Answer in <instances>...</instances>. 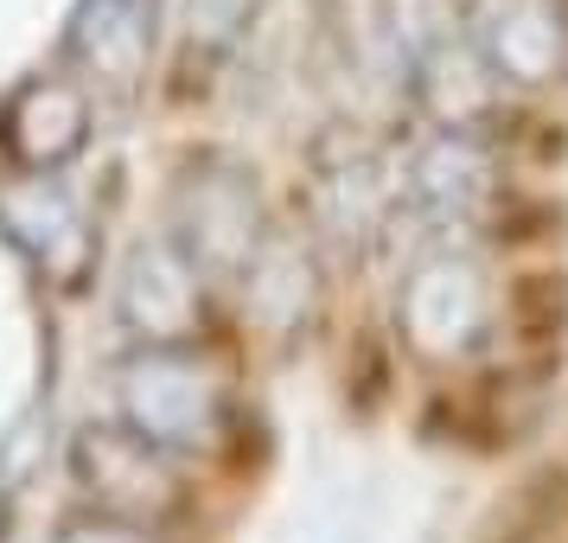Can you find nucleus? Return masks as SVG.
Listing matches in <instances>:
<instances>
[{"label": "nucleus", "mask_w": 568, "mask_h": 543, "mask_svg": "<svg viewBox=\"0 0 568 543\" xmlns=\"http://www.w3.org/2000/svg\"><path fill=\"white\" fill-rule=\"evenodd\" d=\"M0 231L52 288H83L97 262V218L58 173H13L0 185Z\"/></svg>", "instance_id": "nucleus-6"}, {"label": "nucleus", "mask_w": 568, "mask_h": 543, "mask_svg": "<svg viewBox=\"0 0 568 543\" xmlns=\"http://www.w3.org/2000/svg\"><path fill=\"white\" fill-rule=\"evenodd\" d=\"M71 480L97 512L141 517V524H173L192 505L180 473V454L129 429L122 415L109 422H83L71 435Z\"/></svg>", "instance_id": "nucleus-4"}, {"label": "nucleus", "mask_w": 568, "mask_h": 543, "mask_svg": "<svg viewBox=\"0 0 568 543\" xmlns=\"http://www.w3.org/2000/svg\"><path fill=\"white\" fill-rule=\"evenodd\" d=\"M7 531H13V492L0 486V543H7Z\"/></svg>", "instance_id": "nucleus-16"}, {"label": "nucleus", "mask_w": 568, "mask_h": 543, "mask_svg": "<svg viewBox=\"0 0 568 543\" xmlns=\"http://www.w3.org/2000/svg\"><path fill=\"white\" fill-rule=\"evenodd\" d=\"M256 27V0H185V39L199 58H231Z\"/></svg>", "instance_id": "nucleus-14"}, {"label": "nucleus", "mask_w": 568, "mask_h": 543, "mask_svg": "<svg viewBox=\"0 0 568 543\" xmlns=\"http://www.w3.org/2000/svg\"><path fill=\"white\" fill-rule=\"evenodd\" d=\"M466 39L517 97H549L556 83H568L562 0H466Z\"/></svg>", "instance_id": "nucleus-7"}, {"label": "nucleus", "mask_w": 568, "mask_h": 543, "mask_svg": "<svg viewBox=\"0 0 568 543\" xmlns=\"http://www.w3.org/2000/svg\"><path fill=\"white\" fill-rule=\"evenodd\" d=\"M97 97L78 71H39L0 103V154L13 173H64L90 148Z\"/></svg>", "instance_id": "nucleus-9"}, {"label": "nucleus", "mask_w": 568, "mask_h": 543, "mask_svg": "<svg viewBox=\"0 0 568 543\" xmlns=\"http://www.w3.org/2000/svg\"><path fill=\"white\" fill-rule=\"evenodd\" d=\"M491 313H498V301H491L486 262L454 243L422 250L396 282V339L422 364H460L486 352Z\"/></svg>", "instance_id": "nucleus-3"}, {"label": "nucleus", "mask_w": 568, "mask_h": 543, "mask_svg": "<svg viewBox=\"0 0 568 543\" xmlns=\"http://www.w3.org/2000/svg\"><path fill=\"white\" fill-rule=\"evenodd\" d=\"M415 103L435 129H473V134H491L498 122V103H505V83L491 78V64L479 58V46L460 32H447L440 46H428L422 58L403 64Z\"/></svg>", "instance_id": "nucleus-13"}, {"label": "nucleus", "mask_w": 568, "mask_h": 543, "mask_svg": "<svg viewBox=\"0 0 568 543\" xmlns=\"http://www.w3.org/2000/svg\"><path fill=\"white\" fill-rule=\"evenodd\" d=\"M160 0H78L64 27V64L90 83V97L134 103L154 71Z\"/></svg>", "instance_id": "nucleus-10"}, {"label": "nucleus", "mask_w": 568, "mask_h": 543, "mask_svg": "<svg viewBox=\"0 0 568 543\" xmlns=\"http://www.w3.org/2000/svg\"><path fill=\"white\" fill-rule=\"evenodd\" d=\"M115 415L173 454H211L231 422V390L199 345H134L109 371Z\"/></svg>", "instance_id": "nucleus-2"}, {"label": "nucleus", "mask_w": 568, "mask_h": 543, "mask_svg": "<svg viewBox=\"0 0 568 543\" xmlns=\"http://www.w3.org/2000/svg\"><path fill=\"white\" fill-rule=\"evenodd\" d=\"M491 205H498V154H491V134L435 129L409 154V167H403V211H415L440 237L479 224Z\"/></svg>", "instance_id": "nucleus-8"}, {"label": "nucleus", "mask_w": 568, "mask_h": 543, "mask_svg": "<svg viewBox=\"0 0 568 543\" xmlns=\"http://www.w3.org/2000/svg\"><path fill=\"white\" fill-rule=\"evenodd\" d=\"M115 320L134 345H199L211 326V275L185 257L173 231L141 237L115 275Z\"/></svg>", "instance_id": "nucleus-5"}, {"label": "nucleus", "mask_w": 568, "mask_h": 543, "mask_svg": "<svg viewBox=\"0 0 568 543\" xmlns=\"http://www.w3.org/2000/svg\"><path fill=\"white\" fill-rule=\"evenodd\" d=\"M166 231L211 282H236L275 231L256 167L224 148L185 154L166 180Z\"/></svg>", "instance_id": "nucleus-1"}, {"label": "nucleus", "mask_w": 568, "mask_h": 543, "mask_svg": "<svg viewBox=\"0 0 568 543\" xmlns=\"http://www.w3.org/2000/svg\"><path fill=\"white\" fill-rule=\"evenodd\" d=\"M236 294H243V320L262 345L287 352L294 339L313 326L320 313V294H326V269H320V250L301 243L287 231H268V243L256 250V262L236 275Z\"/></svg>", "instance_id": "nucleus-12"}, {"label": "nucleus", "mask_w": 568, "mask_h": 543, "mask_svg": "<svg viewBox=\"0 0 568 543\" xmlns=\"http://www.w3.org/2000/svg\"><path fill=\"white\" fill-rule=\"evenodd\" d=\"M52 543H160V524H141V517H115V512L83 505V512L58 517Z\"/></svg>", "instance_id": "nucleus-15"}, {"label": "nucleus", "mask_w": 568, "mask_h": 543, "mask_svg": "<svg viewBox=\"0 0 568 543\" xmlns=\"http://www.w3.org/2000/svg\"><path fill=\"white\" fill-rule=\"evenodd\" d=\"M403 205V185H389L384 160L371 148H326L313 154V231L338 257H371L384 243L389 218Z\"/></svg>", "instance_id": "nucleus-11"}]
</instances>
